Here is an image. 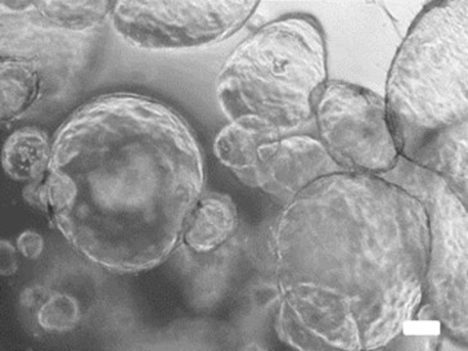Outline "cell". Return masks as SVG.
<instances>
[{"instance_id":"obj_1","label":"cell","mask_w":468,"mask_h":351,"mask_svg":"<svg viewBox=\"0 0 468 351\" xmlns=\"http://www.w3.org/2000/svg\"><path fill=\"white\" fill-rule=\"evenodd\" d=\"M419 198L337 173L287 202L273 236L278 337L297 350H381L416 318L429 261Z\"/></svg>"},{"instance_id":"obj_2","label":"cell","mask_w":468,"mask_h":351,"mask_svg":"<svg viewBox=\"0 0 468 351\" xmlns=\"http://www.w3.org/2000/svg\"><path fill=\"white\" fill-rule=\"evenodd\" d=\"M205 157L185 117L112 93L79 107L52 139L47 213L85 261L113 273L159 267L204 195Z\"/></svg>"},{"instance_id":"obj_3","label":"cell","mask_w":468,"mask_h":351,"mask_svg":"<svg viewBox=\"0 0 468 351\" xmlns=\"http://www.w3.org/2000/svg\"><path fill=\"white\" fill-rule=\"evenodd\" d=\"M400 157L468 197V2L427 5L395 53L385 96Z\"/></svg>"},{"instance_id":"obj_4","label":"cell","mask_w":468,"mask_h":351,"mask_svg":"<svg viewBox=\"0 0 468 351\" xmlns=\"http://www.w3.org/2000/svg\"><path fill=\"white\" fill-rule=\"evenodd\" d=\"M328 81L324 30L308 15L283 16L250 35L221 66L215 94L229 122L269 141L314 125V104Z\"/></svg>"},{"instance_id":"obj_5","label":"cell","mask_w":468,"mask_h":351,"mask_svg":"<svg viewBox=\"0 0 468 351\" xmlns=\"http://www.w3.org/2000/svg\"><path fill=\"white\" fill-rule=\"evenodd\" d=\"M381 178L419 198L429 219V261L422 303L416 319L438 322L442 335L467 346V205L447 180L403 157H399L394 169Z\"/></svg>"},{"instance_id":"obj_6","label":"cell","mask_w":468,"mask_h":351,"mask_svg":"<svg viewBox=\"0 0 468 351\" xmlns=\"http://www.w3.org/2000/svg\"><path fill=\"white\" fill-rule=\"evenodd\" d=\"M314 131L344 173L381 176L400 157L384 96L363 85L328 80L315 101Z\"/></svg>"},{"instance_id":"obj_7","label":"cell","mask_w":468,"mask_h":351,"mask_svg":"<svg viewBox=\"0 0 468 351\" xmlns=\"http://www.w3.org/2000/svg\"><path fill=\"white\" fill-rule=\"evenodd\" d=\"M259 2H119L110 20L124 42L145 50L201 48L224 42L255 15Z\"/></svg>"},{"instance_id":"obj_8","label":"cell","mask_w":468,"mask_h":351,"mask_svg":"<svg viewBox=\"0 0 468 351\" xmlns=\"http://www.w3.org/2000/svg\"><path fill=\"white\" fill-rule=\"evenodd\" d=\"M91 33L47 27L24 16L2 12V57L33 65L46 87L71 80L83 69Z\"/></svg>"},{"instance_id":"obj_9","label":"cell","mask_w":468,"mask_h":351,"mask_svg":"<svg viewBox=\"0 0 468 351\" xmlns=\"http://www.w3.org/2000/svg\"><path fill=\"white\" fill-rule=\"evenodd\" d=\"M337 173L344 172L315 134L299 133L261 145L254 188L287 204L306 186Z\"/></svg>"},{"instance_id":"obj_10","label":"cell","mask_w":468,"mask_h":351,"mask_svg":"<svg viewBox=\"0 0 468 351\" xmlns=\"http://www.w3.org/2000/svg\"><path fill=\"white\" fill-rule=\"evenodd\" d=\"M239 210L223 193L202 195L186 223L183 243L196 252L207 254L223 246L236 232Z\"/></svg>"},{"instance_id":"obj_11","label":"cell","mask_w":468,"mask_h":351,"mask_svg":"<svg viewBox=\"0 0 468 351\" xmlns=\"http://www.w3.org/2000/svg\"><path fill=\"white\" fill-rule=\"evenodd\" d=\"M2 12L24 16L43 27L93 33L110 17V2H2Z\"/></svg>"},{"instance_id":"obj_12","label":"cell","mask_w":468,"mask_h":351,"mask_svg":"<svg viewBox=\"0 0 468 351\" xmlns=\"http://www.w3.org/2000/svg\"><path fill=\"white\" fill-rule=\"evenodd\" d=\"M52 141L43 129L25 126L12 133L2 150V166L16 182H31L48 172Z\"/></svg>"},{"instance_id":"obj_13","label":"cell","mask_w":468,"mask_h":351,"mask_svg":"<svg viewBox=\"0 0 468 351\" xmlns=\"http://www.w3.org/2000/svg\"><path fill=\"white\" fill-rule=\"evenodd\" d=\"M44 94L46 87L42 76L33 65L14 57H2L0 104L3 122L20 119L42 100Z\"/></svg>"},{"instance_id":"obj_14","label":"cell","mask_w":468,"mask_h":351,"mask_svg":"<svg viewBox=\"0 0 468 351\" xmlns=\"http://www.w3.org/2000/svg\"><path fill=\"white\" fill-rule=\"evenodd\" d=\"M269 142L248 126L229 122L219 132L214 142L218 160L234 174L243 185L254 188L255 172L259 164V148Z\"/></svg>"},{"instance_id":"obj_15","label":"cell","mask_w":468,"mask_h":351,"mask_svg":"<svg viewBox=\"0 0 468 351\" xmlns=\"http://www.w3.org/2000/svg\"><path fill=\"white\" fill-rule=\"evenodd\" d=\"M78 300L68 293L55 292L47 297L37 313V324L50 334H68L80 322Z\"/></svg>"},{"instance_id":"obj_16","label":"cell","mask_w":468,"mask_h":351,"mask_svg":"<svg viewBox=\"0 0 468 351\" xmlns=\"http://www.w3.org/2000/svg\"><path fill=\"white\" fill-rule=\"evenodd\" d=\"M16 248L28 261H37L43 254L44 239L39 233L27 229L18 236Z\"/></svg>"},{"instance_id":"obj_17","label":"cell","mask_w":468,"mask_h":351,"mask_svg":"<svg viewBox=\"0 0 468 351\" xmlns=\"http://www.w3.org/2000/svg\"><path fill=\"white\" fill-rule=\"evenodd\" d=\"M22 197L30 207L39 208L47 213L46 176L27 182L22 189Z\"/></svg>"},{"instance_id":"obj_18","label":"cell","mask_w":468,"mask_h":351,"mask_svg":"<svg viewBox=\"0 0 468 351\" xmlns=\"http://www.w3.org/2000/svg\"><path fill=\"white\" fill-rule=\"evenodd\" d=\"M18 250L15 248L12 243L3 239L2 241V265H0V271H2L3 276L8 277L15 274L18 269L17 261Z\"/></svg>"}]
</instances>
